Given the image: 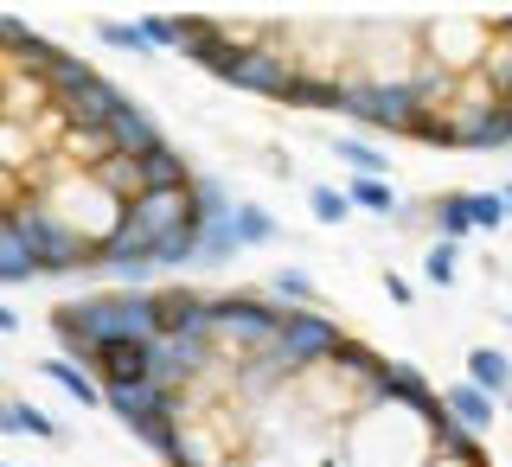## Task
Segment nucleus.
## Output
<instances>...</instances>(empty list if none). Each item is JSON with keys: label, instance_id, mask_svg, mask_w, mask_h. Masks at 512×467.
<instances>
[{"label": "nucleus", "instance_id": "nucleus-26", "mask_svg": "<svg viewBox=\"0 0 512 467\" xmlns=\"http://www.w3.org/2000/svg\"><path fill=\"white\" fill-rule=\"evenodd\" d=\"M410 135H416V141H429V148H455V122H448L442 109H423V116L410 122Z\"/></svg>", "mask_w": 512, "mask_h": 467}, {"label": "nucleus", "instance_id": "nucleus-28", "mask_svg": "<svg viewBox=\"0 0 512 467\" xmlns=\"http://www.w3.org/2000/svg\"><path fill=\"white\" fill-rule=\"evenodd\" d=\"M288 103H295V109H340V84H314V77H301Z\"/></svg>", "mask_w": 512, "mask_h": 467}, {"label": "nucleus", "instance_id": "nucleus-11", "mask_svg": "<svg viewBox=\"0 0 512 467\" xmlns=\"http://www.w3.org/2000/svg\"><path fill=\"white\" fill-rule=\"evenodd\" d=\"M103 404L116 410L128 429H135V423H173L180 397H173V391H160V384H128V391H103Z\"/></svg>", "mask_w": 512, "mask_h": 467}, {"label": "nucleus", "instance_id": "nucleus-6", "mask_svg": "<svg viewBox=\"0 0 512 467\" xmlns=\"http://www.w3.org/2000/svg\"><path fill=\"white\" fill-rule=\"evenodd\" d=\"M205 359H212V333L192 327V333H154V378L160 391H180L192 372H205Z\"/></svg>", "mask_w": 512, "mask_h": 467}, {"label": "nucleus", "instance_id": "nucleus-35", "mask_svg": "<svg viewBox=\"0 0 512 467\" xmlns=\"http://www.w3.org/2000/svg\"><path fill=\"white\" fill-rule=\"evenodd\" d=\"M500 205H506V218H512V180H506V186H500Z\"/></svg>", "mask_w": 512, "mask_h": 467}, {"label": "nucleus", "instance_id": "nucleus-34", "mask_svg": "<svg viewBox=\"0 0 512 467\" xmlns=\"http://www.w3.org/2000/svg\"><path fill=\"white\" fill-rule=\"evenodd\" d=\"M13 327H20V314H13L7 301H0V333H13Z\"/></svg>", "mask_w": 512, "mask_h": 467}, {"label": "nucleus", "instance_id": "nucleus-32", "mask_svg": "<svg viewBox=\"0 0 512 467\" xmlns=\"http://www.w3.org/2000/svg\"><path fill=\"white\" fill-rule=\"evenodd\" d=\"M493 103H512V52L493 58Z\"/></svg>", "mask_w": 512, "mask_h": 467}, {"label": "nucleus", "instance_id": "nucleus-29", "mask_svg": "<svg viewBox=\"0 0 512 467\" xmlns=\"http://www.w3.org/2000/svg\"><path fill=\"white\" fill-rule=\"evenodd\" d=\"M276 295L282 301H301V308H320V288H314V276H301V269H282V276H276Z\"/></svg>", "mask_w": 512, "mask_h": 467}, {"label": "nucleus", "instance_id": "nucleus-38", "mask_svg": "<svg viewBox=\"0 0 512 467\" xmlns=\"http://www.w3.org/2000/svg\"><path fill=\"white\" fill-rule=\"evenodd\" d=\"M506 327H512V320H506Z\"/></svg>", "mask_w": 512, "mask_h": 467}, {"label": "nucleus", "instance_id": "nucleus-7", "mask_svg": "<svg viewBox=\"0 0 512 467\" xmlns=\"http://www.w3.org/2000/svg\"><path fill=\"white\" fill-rule=\"evenodd\" d=\"M90 365L103 372V391L148 384L154 378V340H103V346H90Z\"/></svg>", "mask_w": 512, "mask_h": 467}, {"label": "nucleus", "instance_id": "nucleus-22", "mask_svg": "<svg viewBox=\"0 0 512 467\" xmlns=\"http://www.w3.org/2000/svg\"><path fill=\"white\" fill-rule=\"evenodd\" d=\"M461 218H468L474 231H500V224H506L500 192H461Z\"/></svg>", "mask_w": 512, "mask_h": 467}, {"label": "nucleus", "instance_id": "nucleus-8", "mask_svg": "<svg viewBox=\"0 0 512 467\" xmlns=\"http://www.w3.org/2000/svg\"><path fill=\"white\" fill-rule=\"evenodd\" d=\"M103 141H109V154H116V160H141V154L160 148V128H154L148 109H135V103L122 96V109L103 122Z\"/></svg>", "mask_w": 512, "mask_h": 467}, {"label": "nucleus", "instance_id": "nucleus-1", "mask_svg": "<svg viewBox=\"0 0 512 467\" xmlns=\"http://www.w3.org/2000/svg\"><path fill=\"white\" fill-rule=\"evenodd\" d=\"M52 333L77 359H90V346L103 340H154V295L148 288H109V295L64 301L52 314Z\"/></svg>", "mask_w": 512, "mask_h": 467}, {"label": "nucleus", "instance_id": "nucleus-18", "mask_svg": "<svg viewBox=\"0 0 512 467\" xmlns=\"http://www.w3.org/2000/svg\"><path fill=\"white\" fill-rule=\"evenodd\" d=\"M333 154L352 167V180H391V160H384L372 141H359V135H333Z\"/></svg>", "mask_w": 512, "mask_h": 467}, {"label": "nucleus", "instance_id": "nucleus-17", "mask_svg": "<svg viewBox=\"0 0 512 467\" xmlns=\"http://www.w3.org/2000/svg\"><path fill=\"white\" fill-rule=\"evenodd\" d=\"M39 372L52 378L58 391L71 397V404H84V410H96V404H103V384H90V378H84V365H77V359H45Z\"/></svg>", "mask_w": 512, "mask_h": 467}, {"label": "nucleus", "instance_id": "nucleus-24", "mask_svg": "<svg viewBox=\"0 0 512 467\" xmlns=\"http://www.w3.org/2000/svg\"><path fill=\"white\" fill-rule=\"evenodd\" d=\"M231 224H237V244H269V237H276V218H269L263 212V205H237V212H231Z\"/></svg>", "mask_w": 512, "mask_h": 467}, {"label": "nucleus", "instance_id": "nucleus-36", "mask_svg": "<svg viewBox=\"0 0 512 467\" xmlns=\"http://www.w3.org/2000/svg\"><path fill=\"white\" fill-rule=\"evenodd\" d=\"M500 39H506V45H512V13H506V20H500Z\"/></svg>", "mask_w": 512, "mask_h": 467}, {"label": "nucleus", "instance_id": "nucleus-16", "mask_svg": "<svg viewBox=\"0 0 512 467\" xmlns=\"http://www.w3.org/2000/svg\"><path fill=\"white\" fill-rule=\"evenodd\" d=\"M39 71H45V77H52V90L64 96V103H71V96H84L90 84H103V71H90V64H84V58H71V52H58V45H52V58H45V64H39Z\"/></svg>", "mask_w": 512, "mask_h": 467}, {"label": "nucleus", "instance_id": "nucleus-4", "mask_svg": "<svg viewBox=\"0 0 512 467\" xmlns=\"http://www.w3.org/2000/svg\"><path fill=\"white\" fill-rule=\"evenodd\" d=\"M346 346V333L333 327L320 308H295V314H282V333H276V359L288 365V372H308V365H320V359H333V352Z\"/></svg>", "mask_w": 512, "mask_h": 467}, {"label": "nucleus", "instance_id": "nucleus-31", "mask_svg": "<svg viewBox=\"0 0 512 467\" xmlns=\"http://www.w3.org/2000/svg\"><path fill=\"white\" fill-rule=\"evenodd\" d=\"M96 32H103V45H122V52H148V45H141V32L128 26V20H96Z\"/></svg>", "mask_w": 512, "mask_h": 467}, {"label": "nucleus", "instance_id": "nucleus-19", "mask_svg": "<svg viewBox=\"0 0 512 467\" xmlns=\"http://www.w3.org/2000/svg\"><path fill=\"white\" fill-rule=\"evenodd\" d=\"M288 378V365L276 359V352H244V372H237V391H244V397H263V391H276V384Z\"/></svg>", "mask_w": 512, "mask_h": 467}, {"label": "nucleus", "instance_id": "nucleus-27", "mask_svg": "<svg viewBox=\"0 0 512 467\" xmlns=\"http://www.w3.org/2000/svg\"><path fill=\"white\" fill-rule=\"evenodd\" d=\"M436 224H442V244H461V237L474 231V224L461 218V192H448V199H436Z\"/></svg>", "mask_w": 512, "mask_h": 467}, {"label": "nucleus", "instance_id": "nucleus-5", "mask_svg": "<svg viewBox=\"0 0 512 467\" xmlns=\"http://www.w3.org/2000/svg\"><path fill=\"white\" fill-rule=\"evenodd\" d=\"M205 320H212V333H231L244 352L276 346V333H282V308L276 301H256V295H212Z\"/></svg>", "mask_w": 512, "mask_h": 467}, {"label": "nucleus", "instance_id": "nucleus-37", "mask_svg": "<svg viewBox=\"0 0 512 467\" xmlns=\"http://www.w3.org/2000/svg\"><path fill=\"white\" fill-rule=\"evenodd\" d=\"M500 404H506V410H512V391H506V397H500Z\"/></svg>", "mask_w": 512, "mask_h": 467}, {"label": "nucleus", "instance_id": "nucleus-13", "mask_svg": "<svg viewBox=\"0 0 512 467\" xmlns=\"http://www.w3.org/2000/svg\"><path fill=\"white\" fill-rule=\"evenodd\" d=\"M442 416H455L461 436H487V429H493V397H487V391H474V384L461 378V384H448Z\"/></svg>", "mask_w": 512, "mask_h": 467}, {"label": "nucleus", "instance_id": "nucleus-30", "mask_svg": "<svg viewBox=\"0 0 512 467\" xmlns=\"http://www.w3.org/2000/svg\"><path fill=\"white\" fill-rule=\"evenodd\" d=\"M461 244H436V250H429V282H436V288H455V276H461Z\"/></svg>", "mask_w": 512, "mask_h": 467}, {"label": "nucleus", "instance_id": "nucleus-10", "mask_svg": "<svg viewBox=\"0 0 512 467\" xmlns=\"http://www.w3.org/2000/svg\"><path fill=\"white\" fill-rule=\"evenodd\" d=\"M205 308H212V295H199V288H154V333H212Z\"/></svg>", "mask_w": 512, "mask_h": 467}, {"label": "nucleus", "instance_id": "nucleus-21", "mask_svg": "<svg viewBox=\"0 0 512 467\" xmlns=\"http://www.w3.org/2000/svg\"><path fill=\"white\" fill-rule=\"evenodd\" d=\"M346 205H352V212H397V205H404V199H397V186L391 180H352L346 186Z\"/></svg>", "mask_w": 512, "mask_h": 467}, {"label": "nucleus", "instance_id": "nucleus-9", "mask_svg": "<svg viewBox=\"0 0 512 467\" xmlns=\"http://www.w3.org/2000/svg\"><path fill=\"white\" fill-rule=\"evenodd\" d=\"M448 122H455V148H512V103H480Z\"/></svg>", "mask_w": 512, "mask_h": 467}, {"label": "nucleus", "instance_id": "nucleus-25", "mask_svg": "<svg viewBox=\"0 0 512 467\" xmlns=\"http://www.w3.org/2000/svg\"><path fill=\"white\" fill-rule=\"evenodd\" d=\"M308 205H314L320 224H346V218H352V205H346L340 186H308Z\"/></svg>", "mask_w": 512, "mask_h": 467}, {"label": "nucleus", "instance_id": "nucleus-33", "mask_svg": "<svg viewBox=\"0 0 512 467\" xmlns=\"http://www.w3.org/2000/svg\"><path fill=\"white\" fill-rule=\"evenodd\" d=\"M384 295H391L397 308H410V295H416V288H410V276H397V269H384Z\"/></svg>", "mask_w": 512, "mask_h": 467}, {"label": "nucleus", "instance_id": "nucleus-12", "mask_svg": "<svg viewBox=\"0 0 512 467\" xmlns=\"http://www.w3.org/2000/svg\"><path fill=\"white\" fill-rule=\"evenodd\" d=\"M135 180H141V192H186L192 186V167H186L180 148H167V141H160L154 154L135 160Z\"/></svg>", "mask_w": 512, "mask_h": 467}, {"label": "nucleus", "instance_id": "nucleus-20", "mask_svg": "<svg viewBox=\"0 0 512 467\" xmlns=\"http://www.w3.org/2000/svg\"><path fill=\"white\" fill-rule=\"evenodd\" d=\"M32 276H39L32 250L20 244V231H13V224L0 218V282H32Z\"/></svg>", "mask_w": 512, "mask_h": 467}, {"label": "nucleus", "instance_id": "nucleus-3", "mask_svg": "<svg viewBox=\"0 0 512 467\" xmlns=\"http://www.w3.org/2000/svg\"><path fill=\"white\" fill-rule=\"evenodd\" d=\"M340 116L391 128V135H410V122L423 116V103H416L410 84H340Z\"/></svg>", "mask_w": 512, "mask_h": 467}, {"label": "nucleus", "instance_id": "nucleus-14", "mask_svg": "<svg viewBox=\"0 0 512 467\" xmlns=\"http://www.w3.org/2000/svg\"><path fill=\"white\" fill-rule=\"evenodd\" d=\"M0 436H39V442H64V423L58 416H45V410H32V404H7L0 397Z\"/></svg>", "mask_w": 512, "mask_h": 467}, {"label": "nucleus", "instance_id": "nucleus-15", "mask_svg": "<svg viewBox=\"0 0 512 467\" xmlns=\"http://www.w3.org/2000/svg\"><path fill=\"white\" fill-rule=\"evenodd\" d=\"M468 384L474 391H487V397H506L512 391V359L500 346H474L468 352Z\"/></svg>", "mask_w": 512, "mask_h": 467}, {"label": "nucleus", "instance_id": "nucleus-23", "mask_svg": "<svg viewBox=\"0 0 512 467\" xmlns=\"http://www.w3.org/2000/svg\"><path fill=\"white\" fill-rule=\"evenodd\" d=\"M135 32H141V45H148V52H154V45H167V52H180V45H186V26L167 20V13H141Z\"/></svg>", "mask_w": 512, "mask_h": 467}, {"label": "nucleus", "instance_id": "nucleus-2", "mask_svg": "<svg viewBox=\"0 0 512 467\" xmlns=\"http://www.w3.org/2000/svg\"><path fill=\"white\" fill-rule=\"evenodd\" d=\"M7 224L20 231V244L32 250L39 276H45V269H52V276H71V269L96 263V237H90V231H77L71 218H58L52 205H39V199L13 205V212H7Z\"/></svg>", "mask_w": 512, "mask_h": 467}]
</instances>
